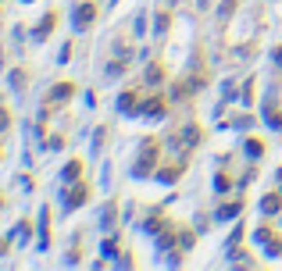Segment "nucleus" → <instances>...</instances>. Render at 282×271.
I'll use <instances>...</instances> for the list:
<instances>
[{"label": "nucleus", "instance_id": "6e6552de", "mask_svg": "<svg viewBox=\"0 0 282 271\" xmlns=\"http://www.w3.org/2000/svg\"><path fill=\"white\" fill-rule=\"evenodd\" d=\"M140 104H143L140 89H122V93H118V100H115L118 114H125V118H136V114H140Z\"/></svg>", "mask_w": 282, "mask_h": 271}, {"label": "nucleus", "instance_id": "20e7f679", "mask_svg": "<svg viewBox=\"0 0 282 271\" xmlns=\"http://www.w3.org/2000/svg\"><path fill=\"white\" fill-rule=\"evenodd\" d=\"M186 171H190V157H175V161H164L157 171H154V179L161 182V186H179L182 179H186Z\"/></svg>", "mask_w": 282, "mask_h": 271}, {"label": "nucleus", "instance_id": "a211bd4d", "mask_svg": "<svg viewBox=\"0 0 282 271\" xmlns=\"http://www.w3.org/2000/svg\"><path fill=\"white\" fill-rule=\"evenodd\" d=\"M282 214V189H272L261 197V218H279Z\"/></svg>", "mask_w": 282, "mask_h": 271}, {"label": "nucleus", "instance_id": "cd10ccee", "mask_svg": "<svg viewBox=\"0 0 282 271\" xmlns=\"http://www.w3.org/2000/svg\"><path fill=\"white\" fill-rule=\"evenodd\" d=\"M232 14H236V0H221V7H218V22L225 25Z\"/></svg>", "mask_w": 282, "mask_h": 271}, {"label": "nucleus", "instance_id": "4be33fe9", "mask_svg": "<svg viewBox=\"0 0 282 271\" xmlns=\"http://www.w3.org/2000/svg\"><path fill=\"white\" fill-rule=\"evenodd\" d=\"M129 65H133V54H129V50H122V54L115 50V57L107 61V75H125Z\"/></svg>", "mask_w": 282, "mask_h": 271}, {"label": "nucleus", "instance_id": "f257e3e1", "mask_svg": "<svg viewBox=\"0 0 282 271\" xmlns=\"http://www.w3.org/2000/svg\"><path fill=\"white\" fill-rule=\"evenodd\" d=\"M161 150H164L161 136H143L140 153H136V161H133V171H129L136 182H143V179H154V171L161 168Z\"/></svg>", "mask_w": 282, "mask_h": 271}, {"label": "nucleus", "instance_id": "58836bf2", "mask_svg": "<svg viewBox=\"0 0 282 271\" xmlns=\"http://www.w3.org/2000/svg\"><path fill=\"white\" fill-rule=\"evenodd\" d=\"M79 254H82V250H79V246H71L68 257H65V264H79Z\"/></svg>", "mask_w": 282, "mask_h": 271}, {"label": "nucleus", "instance_id": "e433bc0d", "mask_svg": "<svg viewBox=\"0 0 282 271\" xmlns=\"http://www.w3.org/2000/svg\"><path fill=\"white\" fill-rule=\"evenodd\" d=\"M104 136H107V129H104V125H100V129H97V139H93V153H97V150H100V146H104Z\"/></svg>", "mask_w": 282, "mask_h": 271}, {"label": "nucleus", "instance_id": "2f4dec72", "mask_svg": "<svg viewBox=\"0 0 282 271\" xmlns=\"http://www.w3.org/2000/svg\"><path fill=\"white\" fill-rule=\"evenodd\" d=\"M221 96H225V104H229V100H239V89H236V82H225Z\"/></svg>", "mask_w": 282, "mask_h": 271}, {"label": "nucleus", "instance_id": "7ed1b4c3", "mask_svg": "<svg viewBox=\"0 0 282 271\" xmlns=\"http://www.w3.org/2000/svg\"><path fill=\"white\" fill-rule=\"evenodd\" d=\"M89 182L86 179H79V182H68V186H61V214H71V210H79L82 203L89 200Z\"/></svg>", "mask_w": 282, "mask_h": 271}, {"label": "nucleus", "instance_id": "9d476101", "mask_svg": "<svg viewBox=\"0 0 282 271\" xmlns=\"http://www.w3.org/2000/svg\"><path fill=\"white\" fill-rule=\"evenodd\" d=\"M168 82V68H164V61H146V68H143V86L146 89H157V86H164Z\"/></svg>", "mask_w": 282, "mask_h": 271}, {"label": "nucleus", "instance_id": "ea45409f", "mask_svg": "<svg viewBox=\"0 0 282 271\" xmlns=\"http://www.w3.org/2000/svg\"><path fill=\"white\" fill-rule=\"evenodd\" d=\"M193 4H197V11H200V14H204V11H211V7H214V0H193Z\"/></svg>", "mask_w": 282, "mask_h": 271}, {"label": "nucleus", "instance_id": "c756f323", "mask_svg": "<svg viewBox=\"0 0 282 271\" xmlns=\"http://www.w3.org/2000/svg\"><path fill=\"white\" fill-rule=\"evenodd\" d=\"M211 221H214V214H197V232H211Z\"/></svg>", "mask_w": 282, "mask_h": 271}, {"label": "nucleus", "instance_id": "79ce46f5", "mask_svg": "<svg viewBox=\"0 0 282 271\" xmlns=\"http://www.w3.org/2000/svg\"><path fill=\"white\" fill-rule=\"evenodd\" d=\"M275 179H279V189H282V164H279V171H275Z\"/></svg>", "mask_w": 282, "mask_h": 271}, {"label": "nucleus", "instance_id": "bb28decb", "mask_svg": "<svg viewBox=\"0 0 282 271\" xmlns=\"http://www.w3.org/2000/svg\"><path fill=\"white\" fill-rule=\"evenodd\" d=\"M214 193H232V175L225 171V168H218V175H214Z\"/></svg>", "mask_w": 282, "mask_h": 271}, {"label": "nucleus", "instance_id": "37998d69", "mask_svg": "<svg viewBox=\"0 0 282 271\" xmlns=\"http://www.w3.org/2000/svg\"><path fill=\"white\" fill-rule=\"evenodd\" d=\"M4 207H7V197H4V193H0V210H4Z\"/></svg>", "mask_w": 282, "mask_h": 271}, {"label": "nucleus", "instance_id": "c9c22d12", "mask_svg": "<svg viewBox=\"0 0 282 271\" xmlns=\"http://www.w3.org/2000/svg\"><path fill=\"white\" fill-rule=\"evenodd\" d=\"M115 264H118V268H136V261H133V257H129V254H125V250H122V257H118V261H115Z\"/></svg>", "mask_w": 282, "mask_h": 271}, {"label": "nucleus", "instance_id": "f3484780", "mask_svg": "<svg viewBox=\"0 0 282 271\" xmlns=\"http://www.w3.org/2000/svg\"><path fill=\"white\" fill-rule=\"evenodd\" d=\"M243 153H247V161H261L265 153H268V143L261 139V136H243Z\"/></svg>", "mask_w": 282, "mask_h": 271}, {"label": "nucleus", "instance_id": "c03bdc74", "mask_svg": "<svg viewBox=\"0 0 282 271\" xmlns=\"http://www.w3.org/2000/svg\"><path fill=\"white\" fill-rule=\"evenodd\" d=\"M22 4H32V0H22Z\"/></svg>", "mask_w": 282, "mask_h": 271}, {"label": "nucleus", "instance_id": "f8f14e48", "mask_svg": "<svg viewBox=\"0 0 282 271\" xmlns=\"http://www.w3.org/2000/svg\"><path fill=\"white\" fill-rule=\"evenodd\" d=\"M261 122L272 129V132H282V104H275V93H268L265 107H261Z\"/></svg>", "mask_w": 282, "mask_h": 271}, {"label": "nucleus", "instance_id": "1a4fd4ad", "mask_svg": "<svg viewBox=\"0 0 282 271\" xmlns=\"http://www.w3.org/2000/svg\"><path fill=\"white\" fill-rule=\"evenodd\" d=\"M247 210V200L243 197H232V200H221L214 207V221H239V214Z\"/></svg>", "mask_w": 282, "mask_h": 271}, {"label": "nucleus", "instance_id": "4468645a", "mask_svg": "<svg viewBox=\"0 0 282 271\" xmlns=\"http://www.w3.org/2000/svg\"><path fill=\"white\" fill-rule=\"evenodd\" d=\"M118 214H122L118 197H111V200L100 207V228H104V232H115V228H118Z\"/></svg>", "mask_w": 282, "mask_h": 271}, {"label": "nucleus", "instance_id": "473e14b6", "mask_svg": "<svg viewBox=\"0 0 282 271\" xmlns=\"http://www.w3.org/2000/svg\"><path fill=\"white\" fill-rule=\"evenodd\" d=\"M71 50H75V43L68 40V43L61 47V54H58V61H61V65H68V61H71Z\"/></svg>", "mask_w": 282, "mask_h": 271}, {"label": "nucleus", "instance_id": "4c0bfd02", "mask_svg": "<svg viewBox=\"0 0 282 271\" xmlns=\"http://www.w3.org/2000/svg\"><path fill=\"white\" fill-rule=\"evenodd\" d=\"M133 32H136V36L146 32V14H136V29H133Z\"/></svg>", "mask_w": 282, "mask_h": 271}, {"label": "nucleus", "instance_id": "a18cd8bd", "mask_svg": "<svg viewBox=\"0 0 282 271\" xmlns=\"http://www.w3.org/2000/svg\"><path fill=\"white\" fill-rule=\"evenodd\" d=\"M279 225H282V214H279Z\"/></svg>", "mask_w": 282, "mask_h": 271}, {"label": "nucleus", "instance_id": "2eb2a0df", "mask_svg": "<svg viewBox=\"0 0 282 271\" xmlns=\"http://www.w3.org/2000/svg\"><path fill=\"white\" fill-rule=\"evenodd\" d=\"M257 122H261V118H257L254 111H247V114H232V118H225L221 125H225V129H236V132H250V129H257Z\"/></svg>", "mask_w": 282, "mask_h": 271}, {"label": "nucleus", "instance_id": "0eeeda50", "mask_svg": "<svg viewBox=\"0 0 282 271\" xmlns=\"http://www.w3.org/2000/svg\"><path fill=\"white\" fill-rule=\"evenodd\" d=\"M168 225H172V218L164 214V207H146V214H143V225H140V228L150 236V239H154V236H161Z\"/></svg>", "mask_w": 282, "mask_h": 271}, {"label": "nucleus", "instance_id": "b1692460", "mask_svg": "<svg viewBox=\"0 0 282 271\" xmlns=\"http://www.w3.org/2000/svg\"><path fill=\"white\" fill-rule=\"evenodd\" d=\"M193 246H197V228H182V225H179V246H175V250L193 254Z\"/></svg>", "mask_w": 282, "mask_h": 271}, {"label": "nucleus", "instance_id": "49530a36", "mask_svg": "<svg viewBox=\"0 0 282 271\" xmlns=\"http://www.w3.org/2000/svg\"><path fill=\"white\" fill-rule=\"evenodd\" d=\"M0 157H4V153H0Z\"/></svg>", "mask_w": 282, "mask_h": 271}, {"label": "nucleus", "instance_id": "5701e85b", "mask_svg": "<svg viewBox=\"0 0 282 271\" xmlns=\"http://www.w3.org/2000/svg\"><path fill=\"white\" fill-rule=\"evenodd\" d=\"M168 29H172V7H161V11L154 14V36H157V40H164V36H168Z\"/></svg>", "mask_w": 282, "mask_h": 271}, {"label": "nucleus", "instance_id": "aec40b11", "mask_svg": "<svg viewBox=\"0 0 282 271\" xmlns=\"http://www.w3.org/2000/svg\"><path fill=\"white\" fill-rule=\"evenodd\" d=\"M275 239H279V232H275L272 218H268V221H261V225L254 228V243H257V246H272Z\"/></svg>", "mask_w": 282, "mask_h": 271}, {"label": "nucleus", "instance_id": "393cba45", "mask_svg": "<svg viewBox=\"0 0 282 271\" xmlns=\"http://www.w3.org/2000/svg\"><path fill=\"white\" fill-rule=\"evenodd\" d=\"M25 82H29V71H25V68H11V71H7V86H11L14 93H22Z\"/></svg>", "mask_w": 282, "mask_h": 271}, {"label": "nucleus", "instance_id": "a878e982", "mask_svg": "<svg viewBox=\"0 0 282 271\" xmlns=\"http://www.w3.org/2000/svg\"><path fill=\"white\" fill-rule=\"evenodd\" d=\"M254 93H257V79H243V86H239V104H243V107H254Z\"/></svg>", "mask_w": 282, "mask_h": 271}, {"label": "nucleus", "instance_id": "a19ab883", "mask_svg": "<svg viewBox=\"0 0 282 271\" xmlns=\"http://www.w3.org/2000/svg\"><path fill=\"white\" fill-rule=\"evenodd\" d=\"M272 61H275V68H282V43L272 50Z\"/></svg>", "mask_w": 282, "mask_h": 271}, {"label": "nucleus", "instance_id": "f704fd0d", "mask_svg": "<svg viewBox=\"0 0 282 271\" xmlns=\"http://www.w3.org/2000/svg\"><path fill=\"white\" fill-rule=\"evenodd\" d=\"M11 239H14V232H7V236H4V239H0V261H4V257H7V250H11Z\"/></svg>", "mask_w": 282, "mask_h": 271}, {"label": "nucleus", "instance_id": "ddd939ff", "mask_svg": "<svg viewBox=\"0 0 282 271\" xmlns=\"http://www.w3.org/2000/svg\"><path fill=\"white\" fill-rule=\"evenodd\" d=\"M71 96H75V82H68V79H65V82L50 86V93H47V100H43V104H47V107H58V104L65 107Z\"/></svg>", "mask_w": 282, "mask_h": 271}, {"label": "nucleus", "instance_id": "412c9836", "mask_svg": "<svg viewBox=\"0 0 282 271\" xmlns=\"http://www.w3.org/2000/svg\"><path fill=\"white\" fill-rule=\"evenodd\" d=\"M100 254H104V261H118V257H122V239H118L115 232H107L104 243H100Z\"/></svg>", "mask_w": 282, "mask_h": 271}, {"label": "nucleus", "instance_id": "de8ad7c7", "mask_svg": "<svg viewBox=\"0 0 282 271\" xmlns=\"http://www.w3.org/2000/svg\"><path fill=\"white\" fill-rule=\"evenodd\" d=\"M0 4H4V0H0Z\"/></svg>", "mask_w": 282, "mask_h": 271}, {"label": "nucleus", "instance_id": "7c9ffc66", "mask_svg": "<svg viewBox=\"0 0 282 271\" xmlns=\"http://www.w3.org/2000/svg\"><path fill=\"white\" fill-rule=\"evenodd\" d=\"M243 236H247V232H243V225H236V228H232V236H229V243H225V250H229V246H239V243H243Z\"/></svg>", "mask_w": 282, "mask_h": 271}, {"label": "nucleus", "instance_id": "c85d7f7f", "mask_svg": "<svg viewBox=\"0 0 282 271\" xmlns=\"http://www.w3.org/2000/svg\"><path fill=\"white\" fill-rule=\"evenodd\" d=\"M11 125H14V114H11V111H7V107L0 104V136H7V132H11Z\"/></svg>", "mask_w": 282, "mask_h": 271}, {"label": "nucleus", "instance_id": "6ab92c4d", "mask_svg": "<svg viewBox=\"0 0 282 271\" xmlns=\"http://www.w3.org/2000/svg\"><path fill=\"white\" fill-rule=\"evenodd\" d=\"M82 171H86V161H82V157H71L68 164L61 168V186H68V182H79V179H82Z\"/></svg>", "mask_w": 282, "mask_h": 271}, {"label": "nucleus", "instance_id": "f03ea898", "mask_svg": "<svg viewBox=\"0 0 282 271\" xmlns=\"http://www.w3.org/2000/svg\"><path fill=\"white\" fill-rule=\"evenodd\" d=\"M200 143H204V125H200V122H186L179 132L168 136V146H172V150H179L182 157H190Z\"/></svg>", "mask_w": 282, "mask_h": 271}, {"label": "nucleus", "instance_id": "dca6fc26", "mask_svg": "<svg viewBox=\"0 0 282 271\" xmlns=\"http://www.w3.org/2000/svg\"><path fill=\"white\" fill-rule=\"evenodd\" d=\"M50 207H40V221H36V228H40V239H36V250H50Z\"/></svg>", "mask_w": 282, "mask_h": 271}, {"label": "nucleus", "instance_id": "9b49d317", "mask_svg": "<svg viewBox=\"0 0 282 271\" xmlns=\"http://www.w3.org/2000/svg\"><path fill=\"white\" fill-rule=\"evenodd\" d=\"M58 18H61L58 11H47V14L36 22V29L29 32V40H32L36 47H40V43H47V40H50V32H54V25H58Z\"/></svg>", "mask_w": 282, "mask_h": 271}, {"label": "nucleus", "instance_id": "39448f33", "mask_svg": "<svg viewBox=\"0 0 282 271\" xmlns=\"http://www.w3.org/2000/svg\"><path fill=\"white\" fill-rule=\"evenodd\" d=\"M97 14H100V7H97L93 0H79V4L71 7V29H75V32H89V29L97 25Z\"/></svg>", "mask_w": 282, "mask_h": 271}, {"label": "nucleus", "instance_id": "423d86ee", "mask_svg": "<svg viewBox=\"0 0 282 271\" xmlns=\"http://www.w3.org/2000/svg\"><path fill=\"white\" fill-rule=\"evenodd\" d=\"M168 104H172L168 93H150V96H143L140 114L143 118H150V122H161V118H168Z\"/></svg>", "mask_w": 282, "mask_h": 271}, {"label": "nucleus", "instance_id": "72a5a7b5", "mask_svg": "<svg viewBox=\"0 0 282 271\" xmlns=\"http://www.w3.org/2000/svg\"><path fill=\"white\" fill-rule=\"evenodd\" d=\"M65 143H68L65 136H47V150H61Z\"/></svg>", "mask_w": 282, "mask_h": 271}]
</instances>
